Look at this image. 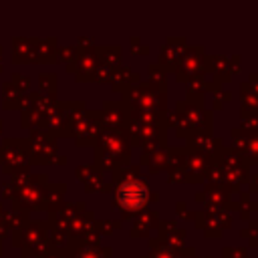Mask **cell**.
Wrapping results in <instances>:
<instances>
[{
    "label": "cell",
    "instance_id": "obj_1",
    "mask_svg": "<svg viewBox=\"0 0 258 258\" xmlns=\"http://www.w3.org/2000/svg\"><path fill=\"white\" fill-rule=\"evenodd\" d=\"M117 202L125 208V210H139L145 202H147V185H143L141 181L137 179H131V181H125L119 191H117Z\"/></svg>",
    "mask_w": 258,
    "mask_h": 258
}]
</instances>
